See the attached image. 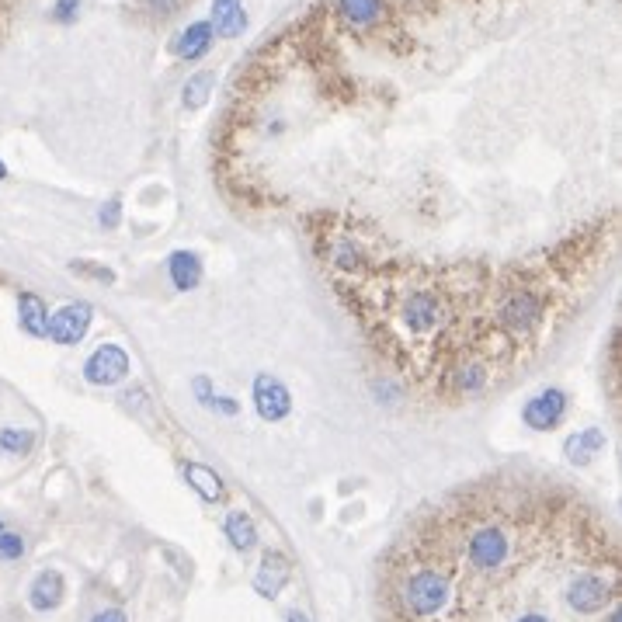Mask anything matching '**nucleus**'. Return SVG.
<instances>
[{
  "label": "nucleus",
  "mask_w": 622,
  "mask_h": 622,
  "mask_svg": "<svg viewBox=\"0 0 622 622\" xmlns=\"http://www.w3.org/2000/svg\"><path fill=\"white\" fill-rule=\"evenodd\" d=\"M605 445H609V438H605L602 428H581L563 442V456L574 466H588L595 463V456H602Z\"/></svg>",
  "instance_id": "obj_11"
},
{
  "label": "nucleus",
  "mask_w": 622,
  "mask_h": 622,
  "mask_svg": "<svg viewBox=\"0 0 622 622\" xmlns=\"http://www.w3.org/2000/svg\"><path fill=\"white\" fill-rule=\"evenodd\" d=\"M4 178H7V164L0 160V181H4Z\"/></svg>",
  "instance_id": "obj_31"
},
{
  "label": "nucleus",
  "mask_w": 622,
  "mask_h": 622,
  "mask_svg": "<svg viewBox=\"0 0 622 622\" xmlns=\"http://www.w3.org/2000/svg\"><path fill=\"white\" fill-rule=\"evenodd\" d=\"M185 480L192 490H199V497L206 504H216L226 497V487H223V480H219V473L202 463H185Z\"/></svg>",
  "instance_id": "obj_16"
},
{
  "label": "nucleus",
  "mask_w": 622,
  "mask_h": 622,
  "mask_svg": "<svg viewBox=\"0 0 622 622\" xmlns=\"http://www.w3.org/2000/svg\"><path fill=\"white\" fill-rule=\"evenodd\" d=\"M212 87H216V73L212 70H199V73H192L188 77V84H185V108H202L209 101V94H212Z\"/></svg>",
  "instance_id": "obj_19"
},
{
  "label": "nucleus",
  "mask_w": 622,
  "mask_h": 622,
  "mask_svg": "<svg viewBox=\"0 0 622 622\" xmlns=\"http://www.w3.org/2000/svg\"><path fill=\"white\" fill-rule=\"evenodd\" d=\"M285 622H310V616H306V612H299V609H292L289 616H285Z\"/></svg>",
  "instance_id": "obj_29"
},
{
  "label": "nucleus",
  "mask_w": 622,
  "mask_h": 622,
  "mask_svg": "<svg viewBox=\"0 0 622 622\" xmlns=\"http://www.w3.org/2000/svg\"><path fill=\"white\" fill-rule=\"evenodd\" d=\"M129 369H133V358H129V351L122 345H112V341H105V345H98L87 355L84 362V379L91 386H101V390H108V386H119L122 379L129 376Z\"/></svg>",
  "instance_id": "obj_4"
},
{
  "label": "nucleus",
  "mask_w": 622,
  "mask_h": 622,
  "mask_svg": "<svg viewBox=\"0 0 622 622\" xmlns=\"http://www.w3.org/2000/svg\"><path fill=\"white\" fill-rule=\"evenodd\" d=\"M209 46H212V25L209 21H195V25H188L185 32H181L174 53L192 63V60H202V56L209 53Z\"/></svg>",
  "instance_id": "obj_17"
},
{
  "label": "nucleus",
  "mask_w": 622,
  "mask_h": 622,
  "mask_svg": "<svg viewBox=\"0 0 622 622\" xmlns=\"http://www.w3.org/2000/svg\"><path fill=\"white\" fill-rule=\"evenodd\" d=\"M18 324H21V331L32 334V338H46L49 306L42 303V296H35V292H21L18 296Z\"/></svg>",
  "instance_id": "obj_14"
},
{
  "label": "nucleus",
  "mask_w": 622,
  "mask_h": 622,
  "mask_svg": "<svg viewBox=\"0 0 622 622\" xmlns=\"http://www.w3.org/2000/svg\"><path fill=\"white\" fill-rule=\"evenodd\" d=\"M21 553H25V539L18 532H0V556L4 560H18Z\"/></svg>",
  "instance_id": "obj_21"
},
{
  "label": "nucleus",
  "mask_w": 622,
  "mask_h": 622,
  "mask_svg": "<svg viewBox=\"0 0 622 622\" xmlns=\"http://www.w3.org/2000/svg\"><path fill=\"white\" fill-rule=\"evenodd\" d=\"M570 411V397L556 386H546V390L532 393L522 404V421L525 428L532 431H553L556 424H563V417Z\"/></svg>",
  "instance_id": "obj_6"
},
{
  "label": "nucleus",
  "mask_w": 622,
  "mask_h": 622,
  "mask_svg": "<svg viewBox=\"0 0 622 622\" xmlns=\"http://www.w3.org/2000/svg\"><path fill=\"white\" fill-rule=\"evenodd\" d=\"M251 400H254V411H258V417L265 424H278V421H285V417L292 414L289 386H285L278 376H272V372H258V376H254Z\"/></svg>",
  "instance_id": "obj_8"
},
{
  "label": "nucleus",
  "mask_w": 622,
  "mask_h": 622,
  "mask_svg": "<svg viewBox=\"0 0 622 622\" xmlns=\"http://www.w3.org/2000/svg\"><path fill=\"white\" fill-rule=\"evenodd\" d=\"M91 622H126V612L122 609H105V612H98Z\"/></svg>",
  "instance_id": "obj_28"
},
{
  "label": "nucleus",
  "mask_w": 622,
  "mask_h": 622,
  "mask_svg": "<svg viewBox=\"0 0 622 622\" xmlns=\"http://www.w3.org/2000/svg\"><path fill=\"white\" fill-rule=\"evenodd\" d=\"M35 445V435L25 428H4L0 431V449L11 452V456H28Z\"/></svg>",
  "instance_id": "obj_20"
},
{
  "label": "nucleus",
  "mask_w": 622,
  "mask_h": 622,
  "mask_svg": "<svg viewBox=\"0 0 622 622\" xmlns=\"http://www.w3.org/2000/svg\"><path fill=\"white\" fill-rule=\"evenodd\" d=\"M98 223L105 226V230H115V226L122 223V202L119 199L105 202V206L98 209Z\"/></svg>",
  "instance_id": "obj_22"
},
{
  "label": "nucleus",
  "mask_w": 622,
  "mask_h": 622,
  "mask_svg": "<svg viewBox=\"0 0 622 622\" xmlns=\"http://www.w3.org/2000/svg\"><path fill=\"white\" fill-rule=\"evenodd\" d=\"M550 317V296L539 282H508L494 296V331L515 345L532 338Z\"/></svg>",
  "instance_id": "obj_1"
},
{
  "label": "nucleus",
  "mask_w": 622,
  "mask_h": 622,
  "mask_svg": "<svg viewBox=\"0 0 622 622\" xmlns=\"http://www.w3.org/2000/svg\"><path fill=\"white\" fill-rule=\"evenodd\" d=\"M192 390H195V397H199V404L202 407H209L212 404V397H216V390H212V383L206 376H195L192 379Z\"/></svg>",
  "instance_id": "obj_25"
},
{
  "label": "nucleus",
  "mask_w": 622,
  "mask_h": 622,
  "mask_svg": "<svg viewBox=\"0 0 622 622\" xmlns=\"http://www.w3.org/2000/svg\"><path fill=\"white\" fill-rule=\"evenodd\" d=\"M511 556V536L494 522H484L470 532V543H466V563H470L473 574H494L508 563Z\"/></svg>",
  "instance_id": "obj_3"
},
{
  "label": "nucleus",
  "mask_w": 622,
  "mask_h": 622,
  "mask_svg": "<svg viewBox=\"0 0 622 622\" xmlns=\"http://www.w3.org/2000/svg\"><path fill=\"white\" fill-rule=\"evenodd\" d=\"M212 32L223 35V39H237L247 28V11L244 0H212Z\"/></svg>",
  "instance_id": "obj_13"
},
{
  "label": "nucleus",
  "mask_w": 622,
  "mask_h": 622,
  "mask_svg": "<svg viewBox=\"0 0 622 622\" xmlns=\"http://www.w3.org/2000/svg\"><path fill=\"white\" fill-rule=\"evenodd\" d=\"M63 595H67V584H63L60 570H42V574H35V581L28 584V605H32L35 612L60 609Z\"/></svg>",
  "instance_id": "obj_10"
},
{
  "label": "nucleus",
  "mask_w": 622,
  "mask_h": 622,
  "mask_svg": "<svg viewBox=\"0 0 622 622\" xmlns=\"http://www.w3.org/2000/svg\"><path fill=\"white\" fill-rule=\"evenodd\" d=\"M449 598H452L449 574H445V570H435V567L414 570V574L404 581V588H400V602H404V609L411 619L438 616V612L449 605Z\"/></svg>",
  "instance_id": "obj_2"
},
{
  "label": "nucleus",
  "mask_w": 622,
  "mask_h": 622,
  "mask_svg": "<svg viewBox=\"0 0 622 622\" xmlns=\"http://www.w3.org/2000/svg\"><path fill=\"white\" fill-rule=\"evenodd\" d=\"M223 532H226V539H230V546L237 553H251L254 546H258V529H254V518L247 515V511H240V508H233L230 515H226Z\"/></svg>",
  "instance_id": "obj_15"
},
{
  "label": "nucleus",
  "mask_w": 622,
  "mask_h": 622,
  "mask_svg": "<svg viewBox=\"0 0 622 622\" xmlns=\"http://www.w3.org/2000/svg\"><path fill=\"white\" fill-rule=\"evenodd\" d=\"M91 320H94V306L91 303H67L60 306L56 313H49V327H46V338L53 341V345H80L84 341V334L91 331Z\"/></svg>",
  "instance_id": "obj_5"
},
{
  "label": "nucleus",
  "mask_w": 622,
  "mask_h": 622,
  "mask_svg": "<svg viewBox=\"0 0 622 622\" xmlns=\"http://www.w3.org/2000/svg\"><path fill=\"white\" fill-rule=\"evenodd\" d=\"M612 602H616V588L602 574H577L567 584V605L577 616H595Z\"/></svg>",
  "instance_id": "obj_7"
},
{
  "label": "nucleus",
  "mask_w": 622,
  "mask_h": 622,
  "mask_svg": "<svg viewBox=\"0 0 622 622\" xmlns=\"http://www.w3.org/2000/svg\"><path fill=\"white\" fill-rule=\"evenodd\" d=\"M515 622H550V619L539 616V612H529V616H522V619H515Z\"/></svg>",
  "instance_id": "obj_30"
},
{
  "label": "nucleus",
  "mask_w": 622,
  "mask_h": 622,
  "mask_svg": "<svg viewBox=\"0 0 622 622\" xmlns=\"http://www.w3.org/2000/svg\"><path fill=\"white\" fill-rule=\"evenodd\" d=\"M292 577V560L285 556L282 550H265L258 563V574H254V591H258L261 598H278L282 595V588L289 584Z\"/></svg>",
  "instance_id": "obj_9"
},
{
  "label": "nucleus",
  "mask_w": 622,
  "mask_h": 622,
  "mask_svg": "<svg viewBox=\"0 0 622 622\" xmlns=\"http://www.w3.org/2000/svg\"><path fill=\"white\" fill-rule=\"evenodd\" d=\"M338 11L351 28H369L383 18L386 4L383 0H338Z\"/></svg>",
  "instance_id": "obj_18"
},
{
  "label": "nucleus",
  "mask_w": 622,
  "mask_h": 622,
  "mask_svg": "<svg viewBox=\"0 0 622 622\" xmlns=\"http://www.w3.org/2000/svg\"><path fill=\"white\" fill-rule=\"evenodd\" d=\"M181 4H185V0H146V7H150L153 14H164V18L178 11Z\"/></svg>",
  "instance_id": "obj_26"
},
{
  "label": "nucleus",
  "mask_w": 622,
  "mask_h": 622,
  "mask_svg": "<svg viewBox=\"0 0 622 622\" xmlns=\"http://www.w3.org/2000/svg\"><path fill=\"white\" fill-rule=\"evenodd\" d=\"M0 532H4V522H0Z\"/></svg>",
  "instance_id": "obj_32"
},
{
  "label": "nucleus",
  "mask_w": 622,
  "mask_h": 622,
  "mask_svg": "<svg viewBox=\"0 0 622 622\" xmlns=\"http://www.w3.org/2000/svg\"><path fill=\"white\" fill-rule=\"evenodd\" d=\"M73 272L91 275V278H98V282H105V285H112V282H115V272H112V268H98V265H91V261H73Z\"/></svg>",
  "instance_id": "obj_24"
},
{
  "label": "nucleus",
  "mask_w": 622,
  "mask_h": 622,
  "mask_svg": "<svg viewBox=\"0 0 622 622\" xmlns=\"http://www.w3.org/2000/svg\"><path fill=\"white\" fill-rule=\"evenodd\" d=\"M167 278L178 292H192L202 282V258L195 251H174L167 258Z\"/></svg>",
  "instance_id": "obj_12"
},
{
  "label": "nucleus",
  "mask_w": 622,
  "mask_h": 622,
  "mask_svg": "<svg viewBox=\"0 0 622 622\" xmlns=\"http://www.w3.org/2000/svg\"><path fill=\"white\" fill-rule=\"evenodd\" d=\"M212 411H219V414H237L240 411V407L237 404H233V400L230 397H212Z\"/></svg>",
  "instance_id": "obj_27"
},
{
  "label": "nucleus",
  "mask_w": 622,
  "mask_h": 622,
  "mask_svg": "<svg viewBox=\"0 0 622 622\" xmlns=\"http://www.w3.org/2000/svg\"><path fill=\"white\" fill-rule=\"evenodd\" d=\"M77 14H80V0H56L53 4V21H60V25L77 21Z\"/></svg>",
  "instance_id": "obj_23"
}]
</instances>
